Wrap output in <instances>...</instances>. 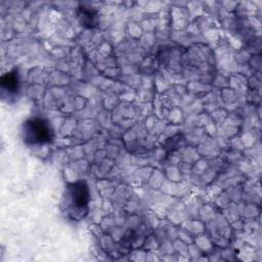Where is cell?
<instances>
[{"instance_id":"obj_3","label":"cell","mask_w":262,"mask_h":262,"mask_svg":"<svg viewBox=\"0 0 262 262\" xmlns=\"http://www.w3.org/2000/svg\"><path fill=\"white\" fill-rule=\"evenodd\" d=\"M0 84L2 91L6 92L8 96L15 95L19 89V78L17 72L14 70L3 75L1 77Z\"/></svg>"},{"instance_id":"obj_2","label":"cell","mask_w":262,"mask_h":262,"mask_svg":"<svg viewBox=\"0 0 262 262\" xmlns=\"http://www.w3.org/2000/svg\"><path fill=\"white\" fill-rule=\"evenodd\" d=\"M23 138L27 145H43L52 141L53 131L47 121L34 117L24 123Z\"/></svg>"},{"instance_id":"obj_1","label":"cell","mask_w":262,"mask_h":262,"mask_svg":"<svg viewBox=\"0 0 262 262\" xmlns=\"http://www.w3.org/2000/svg\"><path fill=\"white\" fill-rule=\"evenodd\" d=\"M90 191L84 180H77L68 184L64 193L67 214L74 220L82 219L88 212Z\"/></svg>"}]
</instances>
